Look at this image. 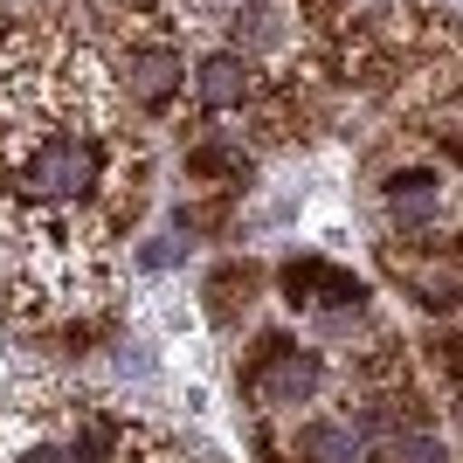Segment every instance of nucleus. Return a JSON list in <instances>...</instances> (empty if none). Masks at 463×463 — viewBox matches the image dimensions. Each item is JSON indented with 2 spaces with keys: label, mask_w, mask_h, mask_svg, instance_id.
<instances>
[{
  "label": "nucleus",
  "mask_w": 463,
  "mask_h": 463,
  "mask_svg": "<svg viewBox=\"0 0 463 463\" xmlns=\"http://www.w3.org/2000/svg\"><path fill=\"white\" fill-rule=\"evenodd\" d=\"M284 305L290 311H339V318H360V305H367V290L353 284L339 263H318V256H298V263H284Z\"/></svg>",
  "instance_id": "nucleus-7"
},
{
  "label": "nucleus",
  "mask_w": 463,
  "mask_h": 463,
  "mask_svg": "<svg viewBox=\"0 0 463 463\" xmlns=\"http://www.w3.org/2000/svg\"><path fill=\"white\" fill-rule=\"evenodd\" d=\"M298 42H305V35H298L290 7H277V0H235V7H229V42H222V49L250 56L256 70H263V62H290Z\"/></svg>",
  "instance_id": "nucleus-5"
},
{
  "label": "nucleus",
  "mask_w": 463,
  "mask_h": 463,
  "mask_svg": "<svg viewBox=\"0 0 463 463\" xmlns=\"http://www.w3.org/2000/svg\"><path fill=\"white\" fill-rule=\"evenodd\" d=\"M250 305H256V270L250 263H222V270L208 277V318L214 326H235Z\"/></svg>",
  "instance_id": "nucleus-10"
},
{
  "label": "nucleus",
  "mask_w": 463,
  "mask_h": 463,
  "mask_svg": "<svg viewBox=\"0 0 463 463\" xmlns=\"http://www.w3.org/2000/svg\"><path fill=\"white\" fill-rule=\"evenodd\" d=\"M367 463H449L443 436L436 429H402V436H381L373 449H360Z\"/></svg>",
  "instance_id": "nucleus-11"
},
{
  "label": "nucleus",
  "mask_w": 463,
  "mask_h": 463,
  "mask_svg": "<svg viewBox=\"0 0 463 463\" xmlns=\"http://www.w3.org/2000/svg\"><path fill=\"white\" fill-rule=\"evenodd\" d=\"M187 180L201 194H242V180H250V153H242V138L201 132L187 146Z\"/></svg>",
  "instance_id": "nucleus-8"
},
{
  "label": "nucleus",
  "mask_w": 463,
  "mask_h": 463,
  "mask_svg": "<svg viewBox=\"0 0 463 463\" xmlns=\"http://www.w3.org/2000/svg\"><path fill=\"white\" fill-rule=\"evenodd\" d=\"M290 463H360V436H353L339 415H305L284 443Z\"/></svg>",
  "instance_id": "nucleus-9"
},
{
  "label": "nucleus",
  "mask_w": 463,
  "mask_h": 463,
  "mask_svg": "<svg viewBox=\"0 0 463 463\" xmlns=\"http://www.w3.org/2000/svg\"><path fill=\"white\" fill-rule=\"evenodd\" d=\"M62 415H70V394L56 381H28L0 408V463H70L62 457Z\"/></svg>",
  "instance_id": "nucleus-3"
},
{
  "label": "nucleus",
  "mask_w": 463,
  "mask_h": 463,
  "mask_svg": "<svg viewBox=\"0 0 463 463\" xmlns=\"http://www.w3.org/2000/svg\"><path fill=\"white\" fill-rule=\"evenodd\" d=\"M353 14H360V0H290L298 35H318V42H332L339 28H353Z\"/></svg>",
  "instance_id": "nucleus-12"
},
{
  "label": "nucleus",
  "mask_w": 463,
  "mask_h": 463,
  "mask_svg": "<svg viewBox=\"0 0 463 463\" xmlns=\"http://www.w3.org/2000/svg\"><path fill=\"white\" fill-rule=\"evenodd\" d=\"M422 367L436 373V394L449 402V394H457V332H436V339H429V346H422Z\"/></svg>",
  "instance_id": "nucleus-14"
},
{
  "label": "nucleus",
  "mask_w": 463,
  "mask_h": 463,
  "mask_svg": "<svg viewBox=\"0 0 463 463\" xmlns=\"http://www.w3.org/2000/svg\"><path fill=\"white\" fill-rule=\"evenodd\" d=\"M332 387V360L290 332H263L256 353L242 360V394H250L263 415H298Z\"/></svg>",
  "instance_id": "nucleus-1"
},
{
  "label": "nucleus",
  "mask_w": 463,
  "mask_h": 463,
  "mask_svg": "<svg viewBox=\"0 0 463 463\" xmlns=\"http://www.w3.org/2000/svg\"><path fill=\"white\" fill-rule=\"evenodd\" d=\"M111 90L125 111H146V118H174L180 97H187V49L174 35H153V28H125L111 56Z\"/></svg>",
  "instance_id": "nucleus-2"
},
{
  "label": "nucleus",
  "mask_w": 463,
  "mask_h": 463,
  "mask_svg": "<svg viewBox=\"0 0 463 463\" xmlns=\"http://www.w3.org/2000/svg\"><path fill=\"white\" fill-rule=\"evenodd\" d=\"M381 208H387V222L402 235H436L443 229V208H449L443 166H402V174H387L381 180Z\"/></svg>",
  "instance_id": "nucleus-6"
},
{
  "label": "nucleus",
  "mask_w": 463,
  "mask_h": 463,
  "mask_svg": "<svg viewBox=\"0 0 463 463\" xmlns=\"http://www.w3.org/2000/svg\"><path fill=\"white\" fill-rule=\"evenodd\" d=\"M229 208H235V194H201V201L180 208V229L187 235H222L229 229Z\"/></svg>",
  "instance_id": "nucleus-13"
},
{
  "label": "nucleus",
  "mask_w": 463,
  "mask_h": 463,
  "mask_svg": "<svg viewBox=\"0 0 463 463\" xmlns=\"http://www.w3.org/2000/svg\"><path fill=\"white\" fill-rule=\"evenodd\" d=\"M187 97L201 118H242L263 97V70L250 56H235V49H208V56L187 70Z\"/></svg>",
  "instance_id": "nucleus-4"
},
{
  "label": "nucleus",
  "mask_w": 463,
  "mask_h": 463,
  "mask_svg": "<svg viewBox=\"0 0 463 463\" xmlns=\"http://www.w3.org/2000/svg\"><path fill=\"white\" fill-rule=\"evenodd\" d=\"M138 263H146V270H166V263H180V242H174V235H159V242H146Z\"/></svg>",
  "instance_id": "nucleus-15"
}]
</instances>
